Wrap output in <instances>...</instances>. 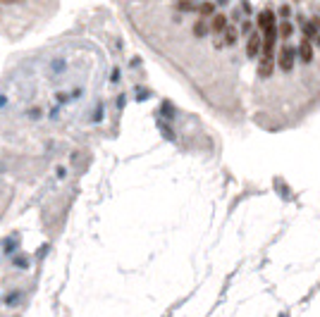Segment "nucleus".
Here are the masks:
<instances>
[{
    "label": "nucleus",
    "mask_w": 320,
    "mask_h": 317,
    "mask_svg": "<svg viewBox=\"0 0 320 317\" xmlns=\"http://www.w3.org/2000/svg\"><path fill=\"white\" fill-rule=\"evenodd\" d=\"M294 58H296V50L291 48V46H282V50H280V60H277V64H280V69H285V72H289L291 67H294Z\"/></svg>",
    "instance_id": "1"
},
{
    "label": "nucleus",
    "mask_w": 320,
    "mask_h": 317,
    "mask_svg": "<svg viewBox=\"0 0 320 317\" xmlns=\"http://www.w3.org/2000/svg\"><path fill=\"white\" fill-rule=\"evenodd\" d=\"M261 50H263V36H261V31H253L249 36V43H246V55L249 58H256Z\"/></svg>",
    "instance_id": "2"
},
{
    "label": "nucleus",
    "mask_w": 320,
    "mask_h": 317,
    "mask_svg": "<svg viewBox=\"0 0 320 317\" xmlns=\"http://www.w3.org/2000/svg\"><path fill=\"white\" fill-rule=\"evenodd\" d=\"M296 55L303 60V62H311L313 60V46H311V38H301L299 41V50H296Z\"/></svg>",
    "instance_id": "3"
},
{
    "label": "nucleus",
    "mask_w": 320,
    "mask_h": 317,
    "mask_svg": "<svg viewBox=\"0 0 320 317\" xmlns=\"http://www.w3.org/2000/svg\"><path fill=\"white\" fill-rule=\"evenodd\" d=\"M258 27H261V33L277 27V24H275V12H272V10H263L261 17H258Z\"/></svg>",
    "instance_id": "4"
},
{
    "label": "nucleus",
    "mask_w": 320,
    "mask_h": 317,
    "mask_svg": "<svg viewBox=\"0 0 320 317\" xmlns=\"http://www.w3.org/2000/svg\"><path fill=\"white\" fill-rule=\"evenodd\" d=\"M210 29H213V33H225L227 31V17L225 15H215L210 19Z\"/></svg>",
    "instance_id": "5"
},
{
    "label": "nucleus",
    "mask_w": 320,
    "mask_h": 317,
    "mask_svg": "<svg viewBox=\"0 0 320 317\" xmlns=\"http://www.w3.org/2000/svg\"><path fill=\"white\" fill-rule=\"evenodd\" d=\"M222 38H225L222 46H232L234 41H236V29H234V27H227V31L222 33Z\"/></svg>",
    "instance_id": "6"
},
{
    "label": "nucleus",
    "mask_w": 320,
    "mask_h": 317,
    "mask_svg": "<svg viewBox=\"0 0 320 317\" xmlns=\"http://www.w3.org/2000/svg\"><path fill=\"white\" fill-rule=\"evenodd\" d=\"M205 31H208V27H205V22H203V19H199V22L194 24V33H196V36H203Z\"/></svg>",
    "instance_id": "7"
},
{
    "label": "nucleus",
    "mask_w": 320,
    "mask_h": 317,
    "mask_svg": "<svg viewBox=\"0 0 320 317\" xmlns=\"http://www.w3.org/2000/svg\"><path fill=\"white\" fill-rule=\"evenodd\" d=\"M15 267H19V269L29 267V258H27V255H17V258H15Z\"/></svg>",
    "instance_id": "8"
},
{
    "label": "nucleus",
    "mask_w": 320,
    "mask_h": 317,
    "mask_svg": "<svg viewBox=\"0 0 320 317\" xmlns=\"http://www.w3.org/2000/svg\"><path fill=\"white\" fill-rule=\"evenodd\" d=\"M199 12H201V15H213V5H210V2H203V5H199Z\"/></svg>",
    "instance_id": "9"
},
{
    "label": "nucleus",
    "mask_w": 320,
    "mask_h": 317,
    "mask_svg": "<svg viewBox=\"0 0 320 317\" xmlns=\"http://www.w3.org/2000/svg\"><path fill=\"white\" fill-rule=\"evenodd\" d=\"M15 246H17V238H10V241L5 243V251H7V253H12V251H15Z\"/></svg>",
    "instance_id": "10"
},
{
    "label": "nucleus",
    "mask_w": 320,
    "mask_h": 317,
    "mask_svg": "<svg viewBox=\"0 0 320 317\" xmlns=\"http://www.w3.org/2000/svg\"><path fill=\"white\" fill-rule=\"evenodd\" d=\"M289 31H291V27H289V24H287V22H285V24H282V29H280V33H282V38H287V36H289Z\"/></svg>",
    "instance_id": "11"
},
{
    "label": "nucleus",
    "mask_w": 320,
    "mask_h": 317,
    "mask_svg": "<svg viewBox=\"0 0 320 317\" xmlns=\"http://www.w3.org/2000/svg\"><path fill=\"white\" fill-rule=\"evenodd\" d=\"M53 69H55V72H58V69H62V60H55V62H53Z\"/></svg>",
    "instance_id": "12"
},
{
    "label": "nucleus",
    "mask_w": 320,
    "mask_h": 317,
    "mask_svg": "<svg viewBox=\"0 0 320 317\" xmlns=\"http://www.w3.org/2000/svg\"><path fill=\"white\" fill-rule=\"evenodd\" d=\"M179 10H194V5H189V2H182V5H179Z\"/></svg>",
    "instance_id": "13"
},
{
    "label": "nucleus",
    "mask_w": 320,
    "mask_h": 317,
    "mask_svg": "<svg viewBox=\"0 0 320 317\" xmlns=\"http://www.w3.org/2000/svg\"><path fill=\"white\" fill-rule=\"evenodd\" d=\"M2 105H5V98H2V95H0V108H2Z\"/></svg>",
    "instance_id": "14"
},
{
    "label": "nucleus",
    "mask_w": 320,
    "mask_h": 317,
    "mask_svg": "<svg viewBox=\"0 0 320 317\" xmlns=\"http://www.w3.org/2000/svg\"><path fill=\"white\" fill-rule=\"evenodd\" d=\"M316 41H318V46H320V33H318V38H316Z\"/></svg>",
    "instance_id": "15"
}]
</instances>
